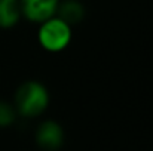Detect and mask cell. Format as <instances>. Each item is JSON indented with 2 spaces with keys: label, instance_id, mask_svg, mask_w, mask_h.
<instances>
[{
  "label": "cell",
  "instance_id": "6da1fadb",
  "mask_svg": "<svg viewBox=\"0 0 153 151\" xmlns=\"http://www.w3.org/2000/svg\"><path fill=\"white\" fill-rule=\"evenodd\" d=\"M49 105V92L42 82L28 80L22 83L15 94V111L27 119L39 117Z\"/></svg>",
  "mask_w": 153,
  "mask_h": 151
},
{
  "label": "cell",
  "instance_id": "5b68a950",
  "mask_svg": "<svg viewBox=\"0 0 153 151\" xmlns=\"http://www.w3.org/2000/svg\"><path fill=\"white\" fill-rule=\"evenodd\" d=\"M21 18L19 0H0V28H12Z\"/></svg>",
  "mask_w": 153,
  "mask_h": 151
},
{
  "label": "cell",
  "instance_id": "7a4b0ae2",
  "mask_svg": "<svg viewBox=\"0 0 153 151\" xmlns=\"http://www.w3.org/2000/svg\"><path fill=\"white\" fill-rule=\"evenodd\" d=\"M73 39V28L59 16H52L39 24L37 42L40 48L51 53H58L68 48Z\"/></svg>",
  "mask_w": 153,
  "mask_h": 151
},
{
  "label": "cell",
  "instance_id": "3957f363",
  "mask_svg": "<svg viewBox=\"0 0 153 151\" xmlns=\"http://www.w3.org/2000/svg\"><path fill=\"white\" fill-rule=\"evenodd\" d=\"M21 13L25 19L42 24L56 15L59 0H19Z\"/></svg>",
  "mask_w": 153,
  "mask_h": 151
},
{
  "label": "cell",
  "instance_id": "277c9868",
  "mask_svg": "<svg viewBox=\"0 0 153 151\" xmlns=\"http://www.w3.org/2000/svg\"><path fill=\"white\" fill-rule=\"evenodd\" d=\"M36 142L42 150L56 151L64 142V130L56 122L46 120L36 130Z\"/></svg>",
  "mask_w": 153,
  "mask_h": 151
},
{
  "label": "cell",
  "instance_id": "52a82bcc",
  "mask_svg": "<svg viewBox=\"0 0 153 151\" xmlns=\"http://www.w3.org/2000/svg\"><path fill=\"white\" fill-rule=\"evenodd\" d=\"M15 119H16L15 107L4 101H0V127L10 126L15 122Z\"/></svg>",
  "mask_w": 153,
  "mask_h": 151
},
{
  "label": "cell",
  "instance_id": "8992f818",
  "mask_svg": "<svg viewBox=\"0 0 153 151\" xmlns=\"http://www.w3.org/2000/svg\"><path fill=\"white\" fill-rule=\"evenodd\" d=\"M83 15H85V7L80 1H77V0H67V1H62V3L59 1L56 16L64 19L71 27L74 24H79L83 19Z\"/></svg>",
  "mask_w": 153,
  "mask_h": 151
}]
</instances>
